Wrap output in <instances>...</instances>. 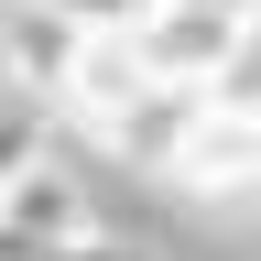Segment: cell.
<instances>
[{"label": "cell", "instance_id": "cell-5", "mask_svg": "<svg viewBox=\"0 0 261 261\" xmlns=\"http://www.w3.org/2000/svg\"><path fill=\"white\" fill-rule=\"evenodd\" d=\"M65 11H87L98 33H130V22H142V11H152V0H65Z\"/></svg>", "mask_w": 261, "mask_h": 261}, {"label": "cell", "instance_id": "cell-6", "mask_svg": "<svg viewBox=\"0 0 261 261\" xmlns=\"http://www.w3.org/2000/svg\"><path fill=\"white\" fill-rule=\"evenodd\" d=\"M55 261H130V250H120V240H98V228H87V240H76V250H55Z\"/></svg>", "mask_w": 261, "mask_h": 261}, {"label": "cell", "instance_id": "cell-3", "mask_svg": "<svg viewBox=\"0 0 261 261\" xmlns=\"http://www.w3.org/2000/svg\"><path fill=\"white\" fill-rule=\"evenodd\" d=\"M87 44H98V22H87V11H65V0H11V22H0L11 76H22V87H44L55 109H65V76L87 65Z\"/></svg>", "mask_w": 261, "mask_h": 261}, {"label": "cell", "instance_id": "cell-7", "mask_svg": "<svg viewBox=\"0 0 261 261\" xmlns=\"http://www.w3.org/2000/svg\"><path fill=\"white\" fill-rule=\"evenodd\" d=\"M196 11H261V0H196Z\"/></svg>", "mask_w": 261, "mask_h": 261}, {"label": "cell", "instance_id": "cell-1", "mask_svg": "<svg viewBox=\"0 0 261 261\" xmlns=\"http://www.w3.org/2000/svg\"><path fill=\"white\" fill-rule=\"evenodd\" d=\"M163 185L185 207H261V44L196 98L185 142L163 152Z\"/></svg>", "mask_w": 261, "mask_h": 261}, {"label": "cell", "instance_id": "cell-4", "mask_svg": "<svg viewBox=\"0 0 261 261\" xmlns=\"http://www.w3.org/2000/svg\"><path fill=\"white\" fill-rule=\"evenodd\" d=\"M0 228H11V250H76L87 240V196L65 163H11L0 174Z\"/></svg>", "mask_w": 261, "mask_h": 261}, {"label": "cell", "instance_id": "cell-2", "mask_svg": "<svg viewBox=\"0 0 261 261\" xmlns=\"http://www.w3.org/2000/svg\"><path fill=\"white\" fill-rule=\"evenodd\" d=\"M130 44L163 87H218L228 65L261 44V11H196V0H152L142 22H130Z\"/></svg>", "mask_w": 261, "mask_h": 261}]
</instances>
